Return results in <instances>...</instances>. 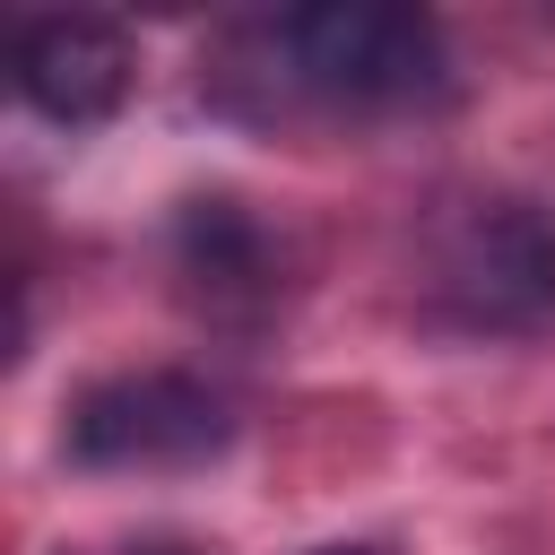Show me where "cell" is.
I'll return each instance as SVG.
<instances>
[{
	"label": "cell",
	"mask_w": 555,
	"mask_h": 555,
	"mask_svg": "<svg viewBox=\"0 0 555 555\" xmlns=\"http://www.w3.org/2000/svg\"><path fill=\"white\" fill-rule=\"evenodd\" d=\"M269 52V95L278 104H312V113H425L451 95V52L442 26L425 9H390V0H321V9H286L278 26H260Z\"/></svg>",
	"instance_id": "1"
},
{
	"label": "cell",
	"mask_w": 555,
	"mask_h": 555,
	"mask_svg": "<svg viewBox=\"0 0 555 555\" xmlns=\"http://www.w3.org/2000/svg\"><path fill=\"white\" fill-rule=\"evenodd\" d=\"M234 442V416L225 399L199 382V373H113L95 390L69 399V425H61V451L95 477H165V468H208L217 451Z\"/></svg>",
	"instance_id": "2"
},
{
	"label": "cell",
	"mask_w": 555,
	"mask_h": 555,
	"mask_svg": "<svg viewBox=\"0 0 555 555\" xmlns=\"http://www.w3.org/2000/svg\"><path fill=\"white\" fill-rule=\"evenodd\" d=\"M425 286L460 330H538L555 312V225L529 199H468L434 225Z\"/></svg>",
	"instance_id": "3"
},
{
	"label": "cell",
	"mask_w": 555,
	"mask_h": 555,
	"mask_svg": "<svg viewBox=\"0 0 555 555\" xmlns=\"http://www.w3.org/2000/svg\"><path fill=\"white\" fill-rule=\"evenodd\" d=\"M9 69H17V95H26L43 121L87 130V121L121 113V95H130V78H139V52H130V35H121L113 17L52 9V17H26V26H17Z\"/></svg>",
	"instance_id": "4"
},
{
	"label": "cell",
	"mask_w": 555,
	"mask_h": 555,
	"mask_svg": "<svg viewBox=\"0 0 555 555\" xmlns=\"http://www.w3.org/2000/svg\"><path fill=\"white\" fill-rule=\"evenodd\" d=\"M173 278L208 321H260L278 304V243L243 199H191L173 217Z\"/></svg>",
	"instance_id": "5"
},
{
	"label": "cell",
	"mask_w": 555,
	"mask_h": 555,
	"mask_svg": "<svg viewBox=\"0 0 555 555\" xmlns=\"http://www.w3.org/2000/svg\"><path fill=\"white\" fill-rule=\"evenodd\" d=\"M113 555H208V546H182V538H139V546H113Z\"/></svg>",
	"instance_id": "6"
},
{
	"label": "cell",
	"mask_w": 555,
	"mask_h": 555,
	"mask_svg": "<svg viewBox=\"0 0 555 555\" xmlns=\"http://www.w3.org/2000/svg\"><path fill=\"white\" fill-rule=\"evenodd\" d=\"M321 555H373V546H321Z\"/></svg>",
	"instance_id": "7"
}]
</instances>
